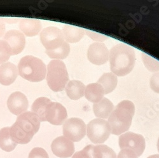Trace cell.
Returning a JSON list of instances; mask_svg holds the SVG:
<instances>
[{"label":"cell","instance_id":"21","mask_svg":"<svg viewBox=\"0 0 159 158\" xmlns=\"http://www.w3.org/2000/svg\"><path fill=\"white\" fill-rule=\"evenodd\" d=\"M98 83L102 86L104 91V94H109L116 87L118 84V78L113 73H104L101 76Z\"/></svg>","mask_w":159,"mask_h":158},{"label":"cell","instance_id":"2","mask_svg":"<svg viewBox=\"0 0 159 158\" xmlns=\"http://www.w3.org/2000/svg\"><path fill=\"white\" fill-rule=\"evenodd\" d=\"M110 69L117 76H124L133 69L136 63L134 49L125 44H118L110 51Z\"/></svg>","mask_w":159,"mask_h":158},{"label":"cell","instance_id":"15","mask_svg":"<svg viewBox=\"0 0 159 158\" xmlns=\"http://www.w3.org/2000/svg\"><path fill=\"white\" fill-rule=\"evenodd\" d=\"M18 73V69L14 64H3L0 65V83L5 86L10 85L16 81Z\"/></svg>","mask_w":159,"mask_h":158},{"label":"cell","instance_id":"6","mask_svg":"<svg viewBox=\"0 0 159 158\" xmlns=\"http://www.w3.org/2000/svg\"><path fill=\"white\" fill-rule=\"evenodd\" d=\"M110 134V126L104 120L97 118L90 121L87 126V135L93 143H103L108 139Z\"/></svg>","mask_w":159,"mask_h":158},{"label":"cell","instance_id":"34","mask_svg":"<svg viewBox=\"0 0 159 158\" xmlns=\"http://www.w3.org/2000/svg\"><path fill=\"white\" fill-rule=\"evenodd\" d=\"M147 158H159V154L152 155V156H150L149 157H148Z\"/></svg>","mask_w":159,"mask_h":158},{"label":"cell","instance_id":"30","mask_svg":"<svg viewBox=\"0 0 159 158\" xmlns=\"http://www.w3.org/2000/svg\"><path fill=\"white\" fill-rule=\"evenodd\" d=\"M86 34L92 39L98 42V43L102 42L108 39V37L104 34H102L98 33H95L94 31H92L90 30H85Z\"/></svg>","mask_w":159,"mask_h":158},{"label":"cell","instance_id":"8","mask_svg":"<svg viewBox=\"0 0 159 158\" xmlns=\"http://www.w3.org/2000/svg\"><path fill=\"white\" fill-rule=\"evenodd\" d=\"M119 146L121 149H129L133 151L138 157L141 156L144 151L146 143L143 135L127 131L119 137Z\"/></svg>","mask_w":159,"mask_h":158},{"label":"cell","instance_id":"29","mask_svg":"<svg viewBox=\"0 0 159 158\" xmlns=\"http://www.w3.org/2000/svg\"><path fill=\"white\" fill-rule=\"evenodd\" d=\"M28 158H49V156L43 148L35 147L29 154Z\"/></svg>","mask_w":159,"mask_h":158},{"label":"cell","instance_id":"28","mask_svg":"<svg viewBox=\"0 0 159 158\" xmlns=\"http://www.w3.org/2000/svg\"><path fill=\"white\" fill-rule=\"evenodd\" d=\"M94 146L93 145H88L82 151L75 152L73 155L72 158H93L92 151H93Z\"/></svg>","mask_w":159,"mask_h":158},{"label":"cell","instance_id":"12","mask_svg":"<svg viewBox=\"0 0 159 158\" xmlns=\"http://www.w3.org/2000/svg\"><path fill=\"white\" fill-rule=\"evenodd\" d=\"M110 51L103 43H94L90 45L87 51L89 60L93 64L101 65L109 59Z\"/></svg>","mask_w":159,"mask_h":158},{"label":"cell","instance_id":"27","mask_svg":"<svg viewBox=\"0 0 159 158\" xmlns=\"http://www.w3.org/2000/svg\"><path fill=\"white\" fill-rule=\"evenodd\" d=\"M11 55V50L3 39H0V64H5Z\"/></svg>","mask_w":159,"mask_h":158},{"label":"cell","instance_id":"4","mask_svg":"<svg viewBox=\"0 0 159 158\" xmlns=\"http://www.w3.org/2000/svg\"><path fill=\"white\" fill-rule=\"evenodd\" d=\"M19 75L31 82H39L45 78L46 65L38 58L28 55L23 57L18 65Z\"/></svg>","mask_w":159,"mask_h":158},{"label":"cell","instance_id":"19","mask_svg":"<svg viewBox=\"0 0 159 158\" xmlns=\"http://www.w3.org/2000/svg\"><path fill=\"white\" fill-rule=\"evenodd\" d=\"M65 89L68 97L71 100H76L84 95L85 86L80 81L72 80L68 83Z\"/></svg>","mask_w":159,"mask_h":158},{"label":"cell","instance_id":"31","mask_svg":"<svg viewBox=\"0 0 159 158\" xmlns=\"http://www.w3.org/2000/svg\"><path fill=\"white\" fill-rule=\"evenodd\" d=\"M151 89L157 94H159V72H155L150 80Z\"/></svg>","mask_w":159,"mask_h":158},{"label":"cell","instance_id":"14","mask_svg":"<svg viewBox=\"0 0 159 158\" xmlns=\"http://www.w3.org/2000/svg\"><path fill=\"white\" fill-rule=\"evenodd\" d=\"M27 97L21 92H14L10 95L7 101L9 111L14 115L19 116L24 113L28 108Z\"/></svg>","mask_w":159,"mask_h":158},{"label":"cell","instance_id":"10","mask_svg":"<svg viewBox=\"0 0 159 158\" xmlns=\"http://www.w3.org/2000/svg\"><path fill=\"white\" fill-rule=\"evenodd\" d=\"M68 117L66 108L59 103L51 102L47 105L45 111V121L54 125H61Z\"/></svg>","mask_w":159,"mask_h":158},{"label":"cell","instance_id":"13","mask_svg":"<svg viewBox=\"0 0 159 158\" xmlns=\"http://www.w3.org/2000/svg\"><path fill=\"white\" fill-rule=\"evenodd\" d=\"M11 50V55H18L22 51L25 45V38L22 33L17 30H10L3 36Z\"/></svg>","mask_w":159,"mask_h":158},{"label":"cell","instance_id":"26","mask_svg":"<svg viewBox=\"0 0 159 158\" xmlns=\"http://www.w3.org/2000/svg\"><path fill=\"white\" fill-rule=\"evenodd\" d=\"M141 58L146 68L148 71L151 72L159 71V61L144 53L141 54Z\"/></svg>","mask_w":159,"mask_h":158},{"label":"cell","instance_id":"24","mask_svg":"<svg viewBox=\"0 0 159 158\" xmlns=\"http://www.w3.org/2000/svg\"><path fill=\"white\" fill-rule=\"evenodd\" d=\"M93 158H117L115 152L107 145L99 144L94 146Z\"/></svg>","mask_w":159,"mask_h":158},{"label":"cell","instance_id":"7","mask_svg":"<svg viewBox=\"0 0 159 158\" xmlns=\"http://www.w3.org/2000/svg\"><path fill=\"white\" fill-rule=\"evenodd\" d=\"M87 134V126L80 118L73 117L66 120L63 125V134L73 142L82 140Z\"/></svg>","mask_w":159,"mask_h":158},{"label":"cell","instance_id":"18","mask_svg":"<svg viewBox=\"0 0 159 158\" xmlns=\"http://www.w3.org/2000/svg\"><path fill=\"white\" fill-rule=\"evenodd\" d=\"M114 105L108 99L103 98L99 102L95 103L93 105V110L95 116L99 119L108 118L114 110Z\"/></svg>","mask_w":159,"mask_h":158},{"label":"cell","instance_id":"25","mask_svg":"<svg viewBox=\"0 0 159 158\" xmlns=\"http://www.w3.org/2000/svg\"><path fill=\"white\" fill-rule=\"evenodd\" d=\"M70 46L68 43L65 42L64 44L59 48L52 50V51H46V54L48 56L56 60H62L67 57L70 54Z\"/></svg>","mask_w":159,"mask_h":158},{"label":"cell","instance_id":"22","mask_svg":"<svg viewBox=\"0 0 159 158\" xmlns=\"http://www.w3.org/2000/svg\"><path fill=\"white\" fill-rule=\"evenodd\" d=\"M17 143L13 140L10 135V127H5L0 130V148L6 152L14 151Z\"/></svg>","mask_w":159,"mask_h":158},{"label":"cell","instance_id":"16","mask_svg":"<svg viewBox=\"0 0 159 158\" xmlns=\"http://www.w3.org/2000/svg\"><path fill=\"white\" fill-rule=\"evenodd\" d=\"M20 31L27 36H34L40 32L41 21L34 19H24L19 23Z\"/></svg>","mask_w":159,"mask_h":158},{"label":"cell","instance_id":"17","mask_svg":"<svg viewBox=\"0 0 159 158\" xmlns=\"http://www.w3.org/2000/svg\"><path fill=\"white\" fill-rule=\"evenodd\" d=\"M64 40L67 43H75L83 38L85 33L82 28L71 25H65L62 30Z\"/></svg>","mask_w":159,"mask_h":158},{"label":"cell","instance_id":"1","mask_svg":"<svg viewBox=\"0 0 159 158\" xmlns=\"http://www.w3.org/2000/svg\"><path fill=\"white\" fill-rule=\"evenodd\" d=\"M39 117L32 112L19 115L17 121L10 128L11 139L17 144H27L38 132L40 126Z\"/></svg>","mask_w":159,"mask_h":158},{"label":"cell","instance_id":"5","mask_svg":"<svg viewBox=\"0 0 159 158\" xmlns=\"http://www.w3.org/2000/svg\"><path fill=\"white\" fill-rule=\"evenodd\" d=\"M47 81L54 91H62L69 81V75L65 64L59 60L50 62L47 67Z\"/></svg>","mask_w":159,"mask_h":158},{"label":"cell","instance_id":"35","mask_svg":"<svg viewBox=\"0 0 159 158\" xmlns=\"http://www.w3.org/2000/svg\"><path fill=\"white\" fill-rule=\"evenodd\" d=\"M157 150L159 152V138L158 139V141H157Z\"/></svg>","mask_w":159,"mask_h":158},{"label":"cell","instance_id":"11","mask_svg":"<svg viewBox=\"0 0 159 158\" xmlns=\"http://www.w3.org/2000/svg\"><path fill=\"white\" fill-rule=\"evenodd\" d=\"M51 149L53 154L60 158L71 157L75 150L73 142L64 136L55 138L51 144Z\"/></svg>","mask_w":159,"mask_h":158},{"label":"cell","instance_id":"9","mask_svg":"<svg viewBox=\"0 0 159 158\" xmlns=\"http://www.w3.org/2000/svg\"><path fill=\"white\" fill-rule=\"evenodd\" d=\"M40 40L46 51L55 50L66 42L62 31L56 27H48L44 29L40 34Z\"/></svg>","mask_w":159,"mask_h":158},{"label":"cell","instance_id":"23","mask_svg":"<svg viewBox=\"0 0 159 158\" xmlns=\"http://www.w3.org/2000/svg\"><path fill=\"white\" fill-rule=\"evenodd\" d=\"M51 100L46 97H40L37 99L32 105V112L35 114L40 121H45V114L47 105Z\"/></svg>","mask_w":159,"mask_h":158},{"label":"cell","instance_id":"3","mask_svg":"<svg viewBox=\"0 0 159 158\" xmlns=\"http://www.w3.org/2000/svg\"><path fill=\"white\" fill-rule=\"evenodd\" d=\"M135 112L134 103L129 100L119 103L108 117L111 134L120 135L129 130Z\"/></svg>","mask_w":159,"mask_h":158},{"label":"cell","instance_id":"32","mask_svg":"<svg viewBox=\"0 0 159 158\" xmlns=\"http://www.w3.org/2000/svg\"><path fill=\"white\" fill-rule=\"evenodd\" d=\"M117 158H138V157L133 151L129 149H121L118 153Z\"/></svg>","mask_w":159,"mask_h":158},{"label":"cell","instance_id":"20","mask_svg":"<svg viewBox=\"0 0 159 158\" xmlns=\"http://www.w3.org/2000/svg\"><path fill=\"white\" fill-rule=\"evenodd\" d=\"M84 95L89 101L95 103L104 98V91L102 86L98 83H91L85 87Z\"/></svg>","mask_w":159,"mask_h":158},{"label":"cell","instance_id":"33","mask_svg":"<svg viewBox=\"0 0 159 158\" xmlns=\"http://www.w3.org/2000/svg\"><path fill=\"white\" fill-rule=\"evenodd\" d=\"M5 31H6L5 24L2 19H0V37H3L5 36Z\"/></svg>","mask_w":159,"mask_h":158}]
</instances>
